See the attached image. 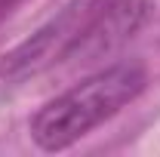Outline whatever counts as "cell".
Listing matches in <instances>:
<instances>
[{
    "instance_id": "obj_2",
    "label": "cell",
    "mask_w": 160,
    "mask_h": 157,
    "mask_svg": "<svg viewBox=\"0 0 160 157\" xmlns=\"http://www.w3.org/2000/svg\"><path fill=\"white\" fill-rule=\"evenodd\" d=\"M148 86V68L142 62H114L83 77L71 89L43 102L28 123L40 151H65L86 139L96 126L132 105Z\"/></svg>"
},
{
    "instance_id": "obj_1",
    "label": "cell",
    "mask_w": 160,
    "mask_h": 157,
    "mask_svg": "<svg viewBox=\"0 0 160 157\" xmlns=\"http://www.w3.org/2000/svg\"><path fill=\"white\" fill-rule=\"evenodd\" d=\"M148 19V0H71L0 56V93L19 89L59 65L102 59L136 37Z\"/></svg>"
},
{
    "instance_id": "obj_3",
    "label": "cell",
    "mask_w": 160,
    "mask_h": 157,
    "mask_svg": "<svg viewBox=\"0 0 160 157\" xmlns=\"http://www.w3.org/2000/svg\"><path fill=\"white\" fill-rule=\"evenodd\" d=\"M19 3H25V0H0V22L6 19V16H9V13H12Z\"/></svg>"
}]
</instances>
